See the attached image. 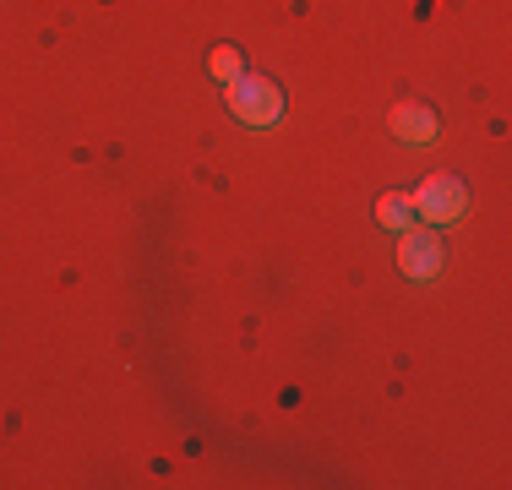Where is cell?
I'll use <instances>...</instances> for the list:
<instances>
[{
    "instance_id": "cell-1",
    "label": "cell",
    "mask_w": 512,
    "mask_h": 490,
    "mask_svg": "<svg viewBox=\"0 0 512 490\" xmlns=\"http://www.w3.org/2000/svg\"><path fill=\"white\" fill-rule=\"evenodd\" d=\"M224 93H229V109L246 126H273L284 115V98H278V88L267 77H235V82H224Z\"/></svg>"
},
{
    "instance_id": "cell-2",
    "label": "cell",
    "mask_w": 512,
    "mask_h": 490,
    "mask_svg": "<svg viewBox=\"0 0 512 490\" xmlns=\"http://www.w3.org/2000/svg\"><path fill=\"white\" fill-rule=\"evenodd\" d=\"M414 202V218H431V224H453L463 218V207H469V191H463L458 175H431L420 191L409 196Z\"/></svg>"
},
{
    "instance_id": "cell-3",
    "label": "cell",
    "mask_w": 512,
    "mask_h": 490,
    "mask_svg": "<svg viewBox=\"0 0 512 490\" xmlns=\"http://www.w3.org/2000/svg\"><path fill=\"white\" fill-rule=\"evenodd\" d=\"M398 262H404V273L409 278H436L442 273V262H447V251H442V240H436V224L431 229H404V245H398Z\"/></svg>"
},
{
    "instance_id": "cell-4",
    "label": "cell",
    "mask_w": 512,
    "mask_h": 490,
    "mask_svg": "<svg viewBox=\"0 0 512 490\" xmlns=\"http://www.w3.org/2000/svg\"><path fill=\"white\" fill-rule=\"evenodd\" d=\"M393 131L404 142H431L436 131V109H425V104H393Z\"/></svg>"
},
{
    "instance_id": "cell-5",
    "label": "cell",
    "mask_w": 512,
    "mask_h": 490,
    "mask_svg": "<svg viewBox=\"0 0 512 490\" xmlns=\"http://www.w3.org/2000/svg\"><path fill=\"white\" fill-rule=\"evenodd\" d=\"M376 224H387V229H398V235H404V229L414 224V202L404 191H387L382 202H376Z\"/></svg>"
},
{
    "instance_id": "cell-6",
    "label": "cell",
    "mask_w": 512,
    "mask_h": 490,
    "mask_svg": "<svg viewBox=\"0 0 512 490\" xmlns=\"http://www.w3.org/2000/svg\"><path fill=\"white\" fill-rule=\"evenodd\" d=\"M207 66H213V77H218V82H235V77H240V55H235L229 44H224V49H213V60H207Z\"/></svg>"
}]
</instances>
